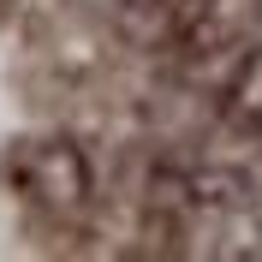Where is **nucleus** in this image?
Wrapping results in <instances>:
<instances>
[{"label": "nucleus", "instance_id": "nucleus-1", "mask_svg": "<svg viewBox=\"0 0 262 262\" xmlns=\"http://www.w3.org/2000/svg\"><path fill=\"white\" fill-rule=\"evenodd\" d=\"M6 173L48 214H78L90 203V161L72 137H24L6 149Z\"/></svg>", "mask_w": 262, "mask_h": 262}]
</instances>
